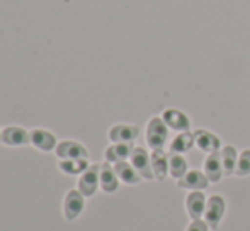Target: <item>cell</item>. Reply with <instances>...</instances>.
Masks as SVG:
<instances>
[{"instance_id": "4", "label": "cell", "mask_w": 250, "mask_h": 231, "mask_svg": "<svg viewBox=\"0 0 250 231\" xmlns=\"http://www.w3.org/2000/svg\"><path fill=\"white\" fill-rule=\"evenodd\" d=\"M85 195L77 189V191H70L68 194L65 195V202H63V211H65V218L68 221H73L75 218H79L83 211V206H85V201H83Z\"/></svg>"}, {"instance_id": "7", "label": "cell", "mask_w": 250, "mask_h": 231, "mask_svg": "<svg viewBox=\"0 0 250 231\" xmlns=\"http://www.w3.org/2000/svg\"><path fill=\"white\" fill-rule=\"evenodd\" d=\"M29 143L34 146V148L41 150V152H51V150H56V138L51 131L48 129H33L29 131Z\"/></svg>"}, {"instance_id": "14", "label": "cell", "mask_w": 250, "mask_h": 231, "mask_svg": "<svg viewBox=\"0 0 250 231\" xmlns=\"http://www.w3.org/2000/svg\"><path fill=\"white\" fill-rule=\"evenodd\" d=\"M133 143H112L107 150H105L104 156L107 163H119L126 162L133 153Z\"/></svg>"}, {"instance_id": "23", "label": "cell", "mask_w": 250, "mask_h": 231, "mask_svg": "<svg viewBox=\"0 0 250 231\" xmlns=\"http://www.w3.org/2000/svg\"><path fill=\"white\" fill-rule=\"evenodd\" d=\"M235 175L238 177H245L250 175V150H244V152L238 155V162H237V170Z\"/></svg>"}, {"instance_id": "11", "label": "cell", "mask_w": 250, "mask_h": 231, "mask_svg": "<svg viewBox=\"0 0 250 231\" xmlns=\"http://www.w3.org/2000/svg\"><path fill=\"white\" fill-rule=\"evenodd\" d=\"M206 195L203 194V191H191L186 197V209L189 212L191 219H201V216H204L206 211Z\"/></svg>"}, {"instance_id": "20", "label": "cell", "mask_w": 250, "mask_h": 231, "mask_svg": "<svg viewBox=\"0 0 250 231\" xmlns=\"http://www.w3.org/2000/svg\"><path fill=\"white\" fill-rule=\"evenodd\" d=\"M188 172V162H186L184 156L181 153H168V175L179 180Z\"/></svg>"}, {"instance_id": "3", "label": "cell", "mask_w": 250, "mask_h": 231, "mask_svg": "<svg viewBox=\"0 0 250 231\" xmlns=\"http://www.w3.org/2000/svg\"><path fill=\"white\" fill-rule=\"evenodd\" d=\"M129 162L131 165L138 170V173L142 175V178L145 180H153L155 175H153V169H151V155H148L145 148H133V153L129 156Z\"/></svg>"}, {"instance_id": "6", "label": "cell", "mask_w": 250, "mask_h": 231, "mask_svg": "<svg viewBox=\"0 0 250 231\" xmlns=\"http://www.w3.org/2000/svg\"><path fill=\"white\" fill-rule=\"evenodd\" d=\"M56 156L60 160H87L85 146H82L77 141H63L56 146Z\"/></svg>"}, {"instance_id": "10", "label": "cell", "mask_w": 250, "mask_h": 231, "mask_svg": "<svg viewBox=\"0 0 250 231\" xmlns=\"http://www.w3.org/2000/svg\"><path fill=\"white\" fill-rule=\"evenodd\" d=\"M209 185V178L206 177L204 172L199 170H189L182 178L177 180L179 189H188V191H203Z\"/></svg>"}, {"instance_id": "19", "label": "cell", "mask_w": 250, "mask_h": 231, "mask_svg": "<svg viewBox=\"0 0 250 231\" xmlns=\"http://www.w3.org/2000/svg\"><path fill=\"white\" fill-rule=\"evenodd\" d=\"M196 145L194 141V133H189V131H184V133H179L170 143V153H188L192 146Z\"/></svg>"}, {"instance_id": "17", "label": "cell", "mask_w": 250, "mask_h": 231, "mask_svg": "<svg viewBox=\"0 0 250 231\" xmlns=\"http://www.w3.org/2000/svg\"><path fill=\"white\" fill-rule=\"evenodd\" d=\"M151 169L157 180H165L168 175V155L164 150H153L151 152Z\"/></svg>"}, {"instance_id": "18", "label": "cell", "mask_w": 250, "mask_h": 231, "mask_svg": "<svg viewBox=\"0 0 250 231\" xmlns=\"http://www.w3.org/2000/svg\"><path fill=\"white\" fill-rule=\"evenodd\" d=\"M114 170L118 173L119 180L125 182L128 185H135L142 180V175L138 173V170L131 165V162H119L114 163Z\"/></svg>"}, {"instance_id": "1", "label": "cell", "mask_w": 250, "mask_h": 231, "mask_svg": "<svg viewBox=\"0 0 250 231\" xmlns=\"http://www.w3.org/2000/svg\"><path fill=\"white\" fill-rule=\"evenodd\" d=\"M168 138V126L162 117H151L146 126V145L151 150H164Z\"/></svg>"}, {"instance_id": "13", "label": "cell", "mask_w": 250, "mask_h": 231, "mask_svg": "<svg viewBox=\"0 0 250 231\" xmlns=\"http://www.w3.org/2000/svg\"><path fill=\"white\" fill-rule=\"evenodd\" d=\"M204 173L209 178V182H220L221 177L225 175L223 172V163H221V152L209 153L204 160Z\"/></svg>"}, {"instance_id": "16", "label": "cell", "mask_w": 250, "mask_h": 231, "mask_svg": "<svg viewBox=\"0 0 250 231\" xmlns=\"http://www.w3.org/2000/svg\"><path fill=\"white\" fill-rule=\"evenodd\" d=\"M2 143L7 146H22L29 143V133L19 126H9L2 131Z\"/></svg>"}, {"instance_id": "12", "label": "cell", "mask_w": 250, "mask_h": 231, "mask_svg": "<svg viewBox=\"0 0 250 231\" xmlns=\"http://www.w3.org/2000/svg\"><path fill=\"white\" fill-rule=\"evenodd\" d=\"M140 136V129L133 124H116L109 129V139L112 143H133Z\"/></svg>"}, {"instance_id": "24", "label": "cell", "mask_w": 250, "mask_h": 231, "mask_svg": "<svg viewBox=\"0 0 250 231\" xmlns=\"http://www.w3.org/2000/svg\"><path fill=\"white\" fill-rule=\"evenodd\" d=\"M208 223L203 221V219H192L191 225L188 226V230L186 231H208Z\"/></svg>"}, {"instance_id": "21", "label": "cell", "mask_w": 250, "mask_h": 231, "mask_svg": "<svg viewBox=\"0 0 250 231\" xmlns=\"http://www.w3.org/2000/svg\"><path fill=\"white\" fill-rule=\"evenodd\" d=\"M238 162V152L235 146L227 145L221 148V163H223V172L225 175H233L237 170Z\"/></svg>"}, {"instance_id": "22", "label": "cell", "mask_w": 250, "mask_h": 231, "mask_svg": "<svg viewBox=\"0 0 250 231\" xmlns=\"http://www.w3.org/2000/svg\"><path fill=\"white\" fill-rule=\"evenodd\" d=\"M60 170H63L68 175H82L89 169V162L87 160H60Z\"/></svg>"}, {"instance_id": "8", "label": "cell", "mask_w": 250, "mask_h": 231, "mask_svg": "<svg viewBox=\"0 0 250 231\" xmlns=\"http://www.w3.org/2000/svg\"><path fill=\"white\" fill-rule=\"evenodd\" d=\"M162 119H164L165 124L168 126V129H174V131H177V133H184L191 129V119L188 117V114H184L179 109L164 111Z\"/></svg>"}, {"instance_id": "15", "label": "cell", "mask_w": 250, "mask_h": 231, "mask_svg": "<svg viewBox=\"0 0 250 231\" xmlns=\"http://www.w3.org/2000/svg\"><path fill=\"white\" fill-rule=\"evenodd\" d=\"M99 185L104 192L112 194V192L118 191L119 187V177L116 173L114 167L111 163H104L101 165V172H99Z\"/></svg>"}, {"instance_id": "25", "label": "cell", "mask_w": 250, "mask_h": 231, "mask_svg": "<svg viewBox=\"0 0 250 231\" xmlns=\"http://www.w3.org/2000/svg\"><path fill=\"white\" fill-rule=\"evenodd\" d=\"M0 141H2V131H0Z\"/></svg>"}, {"instance_id": "9", "label": "cell", "mask_w": 250, "mask_h": 231, "mask_svg": "<svg viewBox=\"0 0 250 231\" xmlns=\"http://www.w3.org/2000/svg\"><path fill=\"white\" fill-rule=\"evenodd\" d=\"M194 141L196 146L204 153H214V152H220L221 148V141L214 133L206 131V129H196L194 131Z\"/></svg>"}, {"instance_id": "2", "label": "cell", "mask_w": 250, "mask_h": 231, "mask_svg": "<svg viewBox=\"0 0 250 231\" xmlns=\"http://www.w3.org/2000/svg\"><path fill=\"white\" fill-rule=\"evenodd\" d=\"M223 214H225V199L218 194L208 197L206 211H204V221L208 223V226L211 230H216L220 226Z\"/></svg>"}, {"instance_id": "5", "label": "cell", "mask_w": 250, "mask_h": 231, "mask_svg": "<svg viewBox=\"0 0 250 231\" xmlns=\"http://www.w3.org/2000/svg\"><path fill=\"white\" fill-rule=\"evenodd\" d=\"M99 172L101 167L99 165H92L85 170L79 178V191L82 192L85 197L96 194L97 187H99Z\"/></svg>"}]
</instances>
